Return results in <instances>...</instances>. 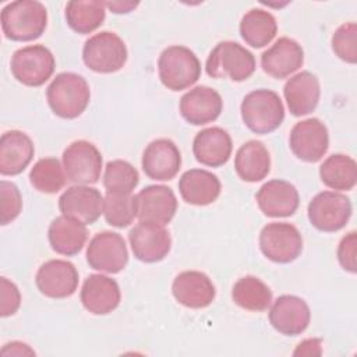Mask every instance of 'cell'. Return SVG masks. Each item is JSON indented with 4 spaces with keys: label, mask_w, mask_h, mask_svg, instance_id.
I'll return each instance as SVG.
<instances>
[{
    "label": "cell",
    "mask_w": 357,
    "mask_h": 357,
    "mask_svg": "<svg viewBox=\"0 0 357 357\" xmlns=\"http://www.w3.org/2000/svg\"><path fill=\"white\" fill-rule=\"evenodd\" d=\"M4 36L14 42L35 40L47 26V10L36 0H17L8 3L0 14Z\"/></svg>",
    "instance_id": "cell-1"
},
{
    "label": "cell",
    "mask_w": 357,
    "mask_h": 357,
    "mask_svg": "<svg viewBox=\"0 0 357 357\" xmlns=\"http://www.w3.org/2000/svg\"><path fill=\"white\" fill-rule=\"evenodd\" d=\"M47 105L52 112L67 120L81 116L89 105L91 89L86 79L75 73H60L46 89Z\"/></svg>",
    "instance_id": "cell-2"
},
{
    "label": "cell",
    "mask_w": 357,
    "mask_h": 357,
    "mask_svg": "<svg viewBox=\"0 0 357 357\" xmlns=\"http://www.w3.org/2000/svg\"><path fill=\"white\" fill-rule=\"evenodd\" d=\"M241 119L255 134H269L284 120V106L280 96L271 89H255L247 93L240 106Z\"/></svg>",
    "instance_id": "cell-3"
},
{
    "label": "cell",
    "mask_w": 357,
    "mask_h": 357,
    "mask_svg": "<svg viewBox=\"0 0 357 357\" xmlns=\"http://www.w3.org/2000/svg\"><path fill=\"white\" fill-rule=\"evenodd\" d=\"M206 74L212 78H230L241 82L248 79L255 71L254 54L233 40L219 42L206 59Z\"/></svg>",
    "instance_id": "cell-4"
},
{
    "label": "cell",
    "mask_w": 357,
    "mask_h": 357,
    "mask_svg": "<svg viewBox=\"0 0 357 357\" xmlns=\"http://www.w3.org/2000/svg\"><path fill=\"white\" fill-rule=\"evenodd\" d=\"M158 74L167 89L183 91L194 85L201 77V61L185 46H169L159 56Z\"/></svg>",
    "instance_id": "cell-5"
},
{
    "label": "cell",
    "mask_w": 357,
    "mask_h": 357,
    "mask_svg": "<svg viewBox=\"0 0 357 357\" xmlns=\"http://www.w3.org/2000/svg\"><path fill=\"white\" fill-rule=\"evenodd\" d=\"M128 52L123 39L110 31H102L85 40L82 47L84 64L100 74L121 70L127 61Z\"/></svg>",
    "instance_id": "cell-6"
},
{
    "label": "cell",
    "mask_w": 357,
    "mask_h": 357,
    "mask_svg": "<svg viewBox=\"0 0 357 357\" xmlns=\"http://www.w3.org/2000/svg\"><path fill=\"white\" fill-rule=\"evenodd\" d=\"M10 68L22 85L40 86L53 75L56 60L45 45H29L13 53Z\"/></svg>",
    "instance_id": "cell-7"
},
{
    "label": "cell",
    "mask_w": 357,
    "mask_h": 357,
    "mask_svg": "<svg viewBox=\"0 0 357 357\" xmlns=\"http://www.w3.org/2000/svg\"><path fill=\"white\" fill-rule=\"evenodd\" d=\"M259 250L272 262L290 264L303 251L301 233L287 222L268 223L259 233Z\"/></svg>",
    "instance_id": "cell-8"
},
{
    "label": "cell",
    "mask_w": 357,
    "mask_h": 357,
    "mask_svg": "<svg viewBox=\"0 0 357 357\" xmlns=\"http://www.w3.org/2000/svg\"><path fill=\"white\" fill-rule=\"evenodd\" d=\"M307 213L317 230L333 233L347 225L351 216V202L342 192L322 191L310 201Z\"/></svg>",
    "instance_id": "cell-9"
},
{
    "label": "cell",
    "mask_w": 357,
    "mask_h": 357,
    "mask_svg": "<svg viewBox=\"0 0 357 357\" xmlns=\"http://www.w3.org/2000/svg\"><path fill=\"white\" fill-rule=\"evenodd\" d=\"M63 167L67 180L75 184H95L100 178L102 153L89 141L78 139L71 142L63 152Z\"/></svg>",
    "instance_id": "cell-10"
},
{
    "label": "cell",
    "mask_w": 357,
    "mask_h": 357,
    "mask_svg": "<svg viewBox=\"0 0 357 357\" xmlns=\"http://www.w3.org/2000/svg\"><path fill=\"white\" fill-rule=\"evenodd\" d=\"M86 262L95 271L119 273L128 262L126 240L116 231L95 234L86 247Z\"/></svg>",
    "instance_id": "cell-11"
},
{
    "label": "cell",
    "mask_w": 357,
    "mask_h": 357,
    "mask_svg": "<svg viewBox=\"0 0 357 357\" xmlns=\"http://www.w3.org/2000/svg\"><path fill=\"white\" fill-rule=\"evenodd\" d=\"M289 145L291 152L303 162L315 163L324 158L329 148L326 126L317 117H310L294 124L290 131Z\"/></svg>",
    "instance_id": "cell-12"
},
{
    "label": "cell",
    "mask_w": 357,
    "mask_h": 357,
    "mask_svg": "<svg viewBox=\"0 0 357 357\" xmlns=\"http://www.w3.org/2000/svg\"><path fill=\"white\" fill-rule=\"evenodd\" d=\"M134 257L146 264H155L167 257L172 248L170 233L163 225L139 222L128 233Z\"/></svg>",
    "instance_id": "cell-13"
},
{
    "label": "cell",
    "mask_w": 357,
    "mask_h": 357,
    "mask_svg": "<svg viewBox=\"0 0 357 357\" xmlns=\"http://www.w3.org/2000/svg\"><path fill=\"white\" fill-rule=\"evenodd\" d=\"M78 271L64 259H50L40 265L35 275L38 290L49 298H67L78 287Z\"/></svg>",
    "instance_id": "cell-14"
},
{
    "label": "cell",
    "mask_w": 357,
    "mask_h": 357,
    "mask_svg": "<svg viewBox=\"0 0 357 357\" xmlns=\"http://www.w3.org/2000/svg\"><path fill=\"white\" fill-rule=\"evenodd\" d=\"M311 311L308 304L297 296H279L269 308V322L275 331L286 336L301 335L310 325Z\"/></svg>",
    "instance_id": "cell-15"
},
{
    "label": "cell",
    "mask_w": 357,
    "mask_h": 357,
    "mask_svg": "<svg viewBox=\"0 0 357 357\" xmlns=\"http://www.w3.org/2000/svg\"><path fill=\"white\" fill-rule=\"evenodd\" d=\"M61 215L73 218L84 225L95 223L103 213V197L99 190L77 184L68 187L59 198Z\"/></svg>",
    "instance_id": "cell-16"
},
{
    "label": "cell",
    "mask_w": 357,
    "mask_h": 357,
    "mask_svg": "<svg viewBox=\"0 0 357 357\" xmlns=\"http://www.w3.org/2000/svg\"><path fill=\"white\" fill-rule=\"evenodd\" d=\"M144 173L156 181H169L181 167V153L169 138H158L146 145L141 159Z\"/></svg>",
    "instance_id": "cell-17"
},
{
    "label": "cell",
    "mask_w": 357,
    "mask_h": 357,
    "mask_svg": "<svg viewBox=\"0 0 357 357\" xmlns=\"http://www.w3.org/2000/svg\"><path fill=\"white\" fill-rule=\"evenodd\" d=\"M137 218L139 222L167 225L177 212L174 191L162 184L146 185L137 195Z\"/></svg>",
    "instance_id": "cell-18"
},
{
    "label": "cell",
    "mask_w": 357,
    "mask_h": 357,
    "mask_svg": "<svg viewBox=\"0 0 357 357\" xmlns=\"http://www.w3.org/2000/svg\"><path fill=\"white\" fill-rule=\"evenodd\" d=\"M223 110V100L218 91L206 85H198L185 92L180 99V114L192 126H204L215 121Z\"/></svg>",
    "instance_id": "cell-19"
},
{
    "label": "cell",
    "mask_w": 357,
    "mask_h": 357,
    "mask_svg": "<svg viewBox=\"0 0 357 357\" xmlns=\"http://www.w3.org/2000/svg\"><path fill=\"white\" fill-rule=\"evenodd\" d=\"M79 298L88 312L106 315L119 307L121 291L114 279L102 273H92L84 280Z\"/></svg>",
    "instance_id": "cell-20"
},
{
    "label": "cell",
    "mask_w": 357,
    "mask_h": 357,
    "mask_svg": "<svg viewBox=\"0 0 357 357\" xmlns=\"http://www.w3.org/2000/svg\"><path fill=\"white\" fill-rule=\"evenodd\" d=\"M255 199L261 212L269 218L291 216L300 205L297 188L291 183L279 178H273L262 184Z\"/></svg>",
    "instance_id": "cell-21"
},
{
    "label": "cell",
    "mask_w": 357,
    "mask_h": 357,
    "mask_svg": "<svg viewBox=\"0 0 357 357\" xmlns=\"http://www.w3.org/2000/svg\"><path fill=\"white\" fill-rule=\"evenodd\" d=\"M172 293L177 303L194 310L211 305L216 296L212 280L199 271H184L178 273L173 280Z\"/></svg>",
    "instance_id": "cell-22"
},
{
    "label": "cell",
    "mask_w": 357,
    "mask_h": 357,
    "mask_svg": "<svg viewBox=\"0 0 357 357\" xmlns=\"http://www.w3.org/2000/svg\"><path fill=\"white\" fill-rule=\"evenodd\" d=\"M304 63V50L291 38H279L268 50L261 54L262 70L276 78L283 79L296 73Z\"/></svg>",
    "instance_id": "cell-23"
},
{
    "label": "cell",
    "mask_w": 357,
    "mask_h": 357,
    "mask_svg": "<svg viewBox=\"0 0 357 357\" xmlns=\"http://www.w3.org/2000/svg\"><path fill=\"white\" fill-rule=\"evenodd\" d=\"M283 95L293 116L300 117L310 114L317 109L319 102V79L311 71L297 73L286 81Z\"/></svg>",
    "instance_id": "cell-24"
},
{
    "label": "cell",
    "mask_w": 357,
    "mask_h": 357,
    "mask_svg": "<svg viewBox=\"0 0 357 357\" xmlns=\"http://www.w3.org/2000/svg\"><path fill=\"white\" fill-rule=\"evenodd\" d=\"M233 142L230 134L220 127L204 128L194 137L192 153L201 165L219 167L231 156Z\"/></svg>",
    "instance_id": "cell-25"
},
{
    "label": "cell",
    "mask_w": 357,
    "mask_h": 357,
    "mask_svg": "<svg viewBox=\"0 0 357 357\" xmlns=\"http://www.w3.org/2000/svg\"><path fill=\"white\" fill-rule=\"evenodd\" d=\"M35 153L32 139L22 131L11 130L0 138V173L17 176L25 170Z\"/></svg>",
    "instance_id": "cell-26"
},
{
    "label": "cell",
    "mask_w": 357,
    "mask_h": 357,
    "mask_svg": "<svg viewBox=\"0 0 357 357\" xmlns=\"http://www.w3.org/2000/svg\"><path fill=\"white\" fill-rule=\"evenodd\" d=\"M220 190L222 184L218 176L204 169H190L178 180L180 195L190 205H209L218 199Z\"/></svg>",
    "instance_id": "cell-27"
},
{
    "label": "cell",
    "mask_w": 357,
    "mask_h": 357,
    "mask_svg": "<svg viewBox=\"0 0 357 357\" xmlns=\"http://www.w3.org/2000/svg\"><path fill=\"white\" fill-rule=\"evenodd\" d=\"M47 238L54 252L73 257L84 248L88 238V230L84 223L61 215L53 219L49 225Z\"/></svg>",
    "instance_id": "cell-28"
},
{
    "label": "cell",
    "mask_w": 357,
    "mask_h": 357,
    "mask_svg": "<svg viewBox=\"0 0 357 357\" xmlns=\"http://www.w3.org/2000/svg\"><path fill=\"white\" fill-rule=\"evenodd\" d=\"M234 170L243 181L264 180L271 170V156L264 142L250 139L243 144L234 156Z\"/></svg>",
    "instance_id": "cell-29"
},
{
    "label": "cell",
    "mask_w": 357,
    "mask_h": 357,
    "mask_svg": "<svg viewBox=\"0 0 357 357\" xmlns=\"http://www.w3.org/2000/svg\"><path fill=\"white\" fill-rule=\"evenodd\" d=\"M276 18L262 8H251L240 21V35L243 40L255 49L271 43L276 36Z\"/></svg>",
    "instance_id": "cell-30"
},
{
    "label": "cell",
    "mask_w": 357,
    "mask_h": 357,
    "mask_svg": "<svg viewBox=\"0 0 357 357\" xmlns=\"http://www.w3.org/2000/svg\"><path fill=\"white\" fill-rule=\"evenodd\" d=\"M66 21L68 26L81 35L96 31L106 18L105 1L71 0L66 6Z\"/></svg>",
    "instance_id": "cell-31"
},
{
    "label": "cell",
    "mask_w": 357,
    "mask_h": 357,
    "mask_svg": "<svg viewBox=\"0 0 357 357\" xmlns=\"http://www.w3.org/2000/svg\"><path fill=\"white\" fill-rule=\"evenodd\" d=\"M319 177L321 181L332 190H353L357 184V163L349 155L333 153L319 166Z\"/></svg>",
    "instance_id": "cell-32"
},
{
    "label": "cell",
    "mask_w": 357,
    "mask_h": 357,
    "mask_svg": "<svg viewBox=\"0 0 357 357\" xmlns=\"http://www.w3.org/2000/svg\"><path fill=\"white\" fill-rule=\"evenodd\" d=\"M231 298L234 304L243 310L261 312L271 307L272 291L259 278L248 275L240 278L234 283L231 289Z\"/></svg>",
    "instance_id": "cell-33"
},
{
    "label": "cell",
    "mask_w": 357,
    "mask_h": 357,
    "mask_svg": "<svg viewBox=\"0 0 357 357\" xmlns=\"http://www.w3.org/2000/svg\"><path fill=\"white\" fill-rule=\"evenodd\" d=\"M67 176L63 165L56 158L39 159L29 172V181L35 190L45 194H56L66 184Z\"/></svg>",
    "instance_id": "cell-34"
},
{
    "label": "cell",
    "mask_w": 357,
    "mask_h": 357,
    "mask_svg": "<svg viewBox=\"0 0 357 357\" xmlns=\"http://www.w3.org/2000/svg\"><path fill=\"white\" fill-rule=\"evenodd\" d=\"M103 215L110 226L124 229L137 218V198L131 192L106 191L103 198Z\"/></svg>",
    "instance_id": "cell-35"
},
{
    "label": "cell",
    "mask_w": 357,
    "mask_h": 357,
    "mask_svg": "<svg viewBox=\"0 0 357 357\" xmlns=\"http://www.w3.org/2000/svg\"><path fill=\"white\" fill-rule=\"evenodd\" d=\"M139 183L137 169L127 160L114 159L106 163L103 185L110 192H132Z\"/></svg>",
    "instance_id": "cell-36"
},
{
    "label": "cell",
    "mask_w": 357,
    "mask_h": 357,
    "mask_svg": "<svg viewBox=\"0 0 357 357\" xmlns=\"http://www.w3.org/2000/svg\"><path fill=\"white\" fill-rule=\"evenodd\" d=\"M357 25L356 22L342 24L332 35V50L335 54L349 63L356 64L357 61Z\"/></svg>",
    "instance_id": "cell-37"
},
{
    "label": "cell",
    "mask_w": 357,
    "mask_h": 357,
    "mask_svg": "<svg viewBox=\"0 0 357 357\" xmlns=\"http://www.w3.org/2000/svg\"><path fill=\"white\" fill-rule=\"evenodd\" d=\"M0 205H1V225L6 226L15 220L22 209V197L18 187L7 180L0 181Z\"/></svg>",
    "instance_id": "cell-38"
},
{
    "label": "cell",
    "mask_w": 357,
    "mask_h": 357,
    "mask_svg": "<svg viewBox=\"0 0 357 357\" xmlns=\"http://www.w3.org/2000/svg\"><path fill=\"white\" fill-rule=\"evenodd\" d=\"M0 315H14L21 305V293L15 283L7 278H0Z\"/></svg>",
    "instance_id": "cell-39"
},
{
    "label": "cell",
    "mask_w": 357,
    "mask_h": 357,
    "mask_svg": "<svg viewBox=\"0 0 357 357\" xmlns=\"http://www.w3.org/2000/svg\"><path fill=\"white\" fill-rule=\"evenodd\" d=\"M356 254H357V234L356 231H350L342 237L337 247V261L340 266L350 272L356 273Z\"/></svg>",
    "instance_id": "cell-40"
},
{
    "label": "cell",
    "mask_w": 357,
    "mask_h": 357,
    "mask_svg": "<svg viewBox=\"0 0 357 357\" xmlns=\"http://www.w3.org/2000/svg\"><path fill=\"white\" fill-rule=\"evenodd\" d=\"M321 340L319 339H305L301 343H298L297 349L293 351L294 356H319L322 353L321 350Z\"/></svg>",
    "instance_id": "cell-41"
},
{
    "label": "cell",
    "mask_w": 357,
    "mask_h": 357,
    "mask_svg": "<svg viewBox=\"0 0 357 357\" xmlns=\"http://www.w3.org/2000/svg\"><path fill=\"white\" fill-rule=\"evenodd\" d=\"M1 354L4 356H35V351L22 342H11L3 346Z\"/></svg>",
    "instance_id": "cell-42"
},
{
    "label": "cell",
    "mask_w": 357,
    "mask_h": 357,
    "mask_svg": "<svg viewBox=\"0 0 357 357\" xmlns=\"http://www.w3.org/2000/svg\"><path fill=\"white\" fill-rule=\"evenodd\" d=\"M105 6L114 14H127L132 11L138 3L135 1H105Z\"/></svg>",
    "instance_id": "cell-43"
}]
</instances>
